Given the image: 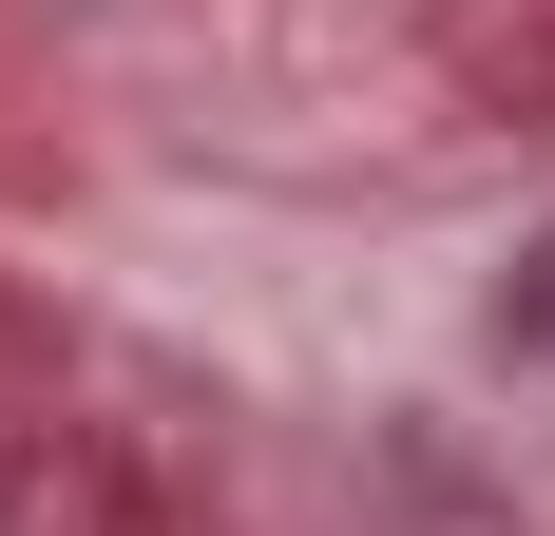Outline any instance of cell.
<instances>
[{"label": "cell", "instance_id": "cell-1", "mask_svg": "<svg viewBox=\"0 0 555 536\" xmlns=\"http://www.w3.org/2000/svg\"><path fill=\"white\" fill-rule=\"evenodd\" d=\"M517 345H555V250H537V268H517Z\"/></svg>", "mask_w": 555, "mask_h": 536}]
</instances>
